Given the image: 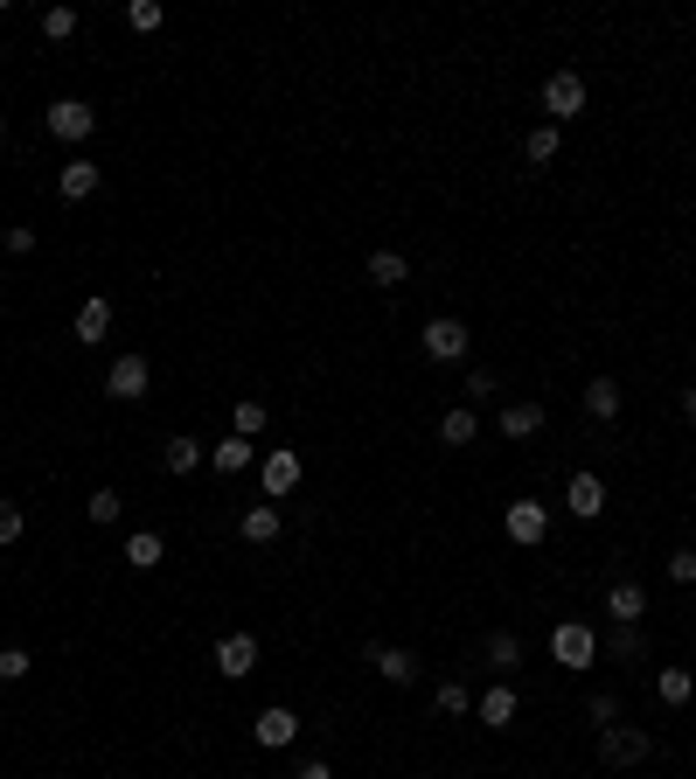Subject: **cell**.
<instances>
[{
	"mask_svg": "<svg viewBox=\"0 0 696 779\" xmlns=\"http://www.w3.org/2000/svg\"><path fill=\"white\" fill-rule=\"evenodd\" d=\"M654 696H662L669 710H683V703L696 696V675L689 669H654Z\"/></svg>",
	"mask_w": 696,
	"mask_h": 779,
	"instance_id": "22",
	"label": "cell"
},
{
	"mask_svg": "<svg viewBox=\"0 0 696 779\" xmlns=\"http://www.w3.org/2000/svg\"><path fill=\"white\" fill-rule=\"evenodd\" d=\"M258 481H266V501H286V494L307 481V460H299L293 446H272L266 460H258Z\"/></svg>",
	"mask_w": 696,
	"mask_h": 779,
	"instance_id": "4",
	"label": "cell"
},
{
	"mask_svg": "<svg viewBox=\"0 0 696 779\" xmlns=\"http://www.w3.org/2000/svg\"><path fill=\"white\" fill-rule=\"evenodd\" d=\"M557 146H564V140H557V126H536L530 140H522V161H530V167H551V161H557Z\"/></svg>",
	"mask_w": 696,
	"mask_h": 779,
	"instance_id": "29",
	"label": "cell"
},
{
	"mask_svg": "<svg viewBox=\"0 0 696 779\" xmlns=\"http://www.w3.org/2000/svg\"><path fill=\"white\" fill-rule=\"evenodd\" d=\"M70 334H78L84 349H98V341L111 334V299H84V307H78V320H70Z\"/></svg>",
	"mask_w": 696,
	"mask_h": 779,
	"instance_id": "18",
	"label": "cell"
},
{
	"mask_svg": "<svg viewBox=\"0 0 696 779\" xmlns=\"http://www.w3.org/2000/svg\"><path fill=\"white\" fill-rule=\"evenodd\" d=\"M648 752H654V737L641 724H606L599 731V758H606V766H641Z\"/></svg>",
	"mask_w": 696,
	"mask_h": 779,
	"instance_id": "5",
	"label": "cell"
},
{
	"mask_svg": "<svg viewBox=\"0 0 696 779\" xmlns=\"http://www.w3.org/2000/svg\"><path fill=\"white\" fill-rule=\"evenodd\" d=\"M502 529H509V543L536 550L543 536H551V508H543V501H509V516H502Z\"/></svg>",
	"mask_w": 696,
	"mask_h": 779,
	"instance_id": "9",
	"label": "cell"
},
{
	"mask_svg": "<svg viewBox=\"0 0 696 779\" xmlns=\"http://www.w3.org/2000/svg\"><path fill=\"white\" fill-rule=\"evenodd\" d=\"M84 508H91V522H119V508H126V501H119V487H98Z\"/></svg>",
	"mask_w": 696,
	"mask_h": 779,
	"instance_id": "34",
	"label": "cell"
},
{
	"mask_svg": "<svg viewBox=\"0 0 696 779\" xmlns=\"http://www.w3.org/2000/svg\"><path fill=\"white\" fill-rule=\"evenodd\" d=\"M43 126H49V132H56V140H63V146H84L91 132H98V111H91L84 98H56V105L43 111Z\"/></svg>",
	"mask_w": 696,
	"mask_h": 779,
	"instance_id": "3",
	"label": "cell"
},
{
	"mask_svg": "<svg viewBox=\"0 0 696 779\" xmlns=\"http://www.w3.org/2000/svg\"><path fill=\"white\" fill-rule=\"evenodd\" d=\"M669 578H675V585H696V550H675V557H669Z\"/></svg>",
	"mask_w": 696,
	"mask_h": 779,
	"instance_id": "38",
	"label": "cell"
},
{
	"mask_svg": "<svg viewBox=\"0 0 696 779\" xmlns=\"http://www.w3.org/2000/svg\"><path fill=\"white\" fill-rule=\"evenodd\" d=\"M487 669H502V682H509L522 669V640L516 634H487Z\"/></svg>",
	"mask_w": 696,
	"mask_h": 779,
	"instance_id": "27",
	"label": "cell"
},
{
	"mask_svg": "<svg viewBox=\"0 0 696 779\" xmlns=\"http://www.w3.org/2000/svg\"><path fill=\"white\" fill-rule=\"evenodd\" d=\"M551 661L557 669H571V675H586L592 661H599V634L586 619H564V626H551Z\"/></svg>",
	"mask_w": 696,
	"mask_h": 779,
	"instance_id": "1",
	"label": "cell"
},
{
	"mask_svg": "<svg viewBox=\"0 0 696 779\" xmlns=\"http://www.w3.org/2000/svg\"><path fill=\"white\" fill-rule=\"evenodd\" d=\"M411 279V264H404V251H376L369 258V286H384V293H398Z\"/></svg>",
	"mask_w": 696,
	"mask_h": 779,
	"instance_id": "24",
	"label": "cell"
},
{
	"mask_svg": "<svg viewBox=\"0 0 696 779\" xmlns=\"http://www.w3.org/2000/svg\"><path fill=\"white\" fill-rule=\"evenodd\" d=\"M586 717H592L599 731H606V724H620V696H613V689H592V696H586Z\"/></svg>",
	"mask_w": 696,
	"mask_h": 779,
	"instance_id": "31",
	"label": "cell"
},
{
	"mask_svg": "<svg viewBox=\"0 0 696 779\" xmlns=\"http://www.w3.org/2000/svg\"><path fill=\"white\" fill-rule=\"evenodd\" d=\"M543 111H551V126H571L586 111V78L578 70H551L543 78Z\"/></svg>",
	"mask_w": 696,
	"mask_h": 779,
	"instance_id": "2",
	"label": "cell"
},
{
	"mask_svg": "<svg viewBox=\"0 0 696 779\" xmlns=\"http://www.w3.org/2000/svg\"><path fill=\"white\" fill-rule=\"evenodd\" d=\"M251 737H258L266 752H279V745H293V737H299V717L286 710V703H272V710L251 717Z\"/></svg>",
	"mask_w": 696,
	"mask_h": 779,
	"instance_id": "12",
	"label": "cell"
},
{
	"mask_svg": "<svg viewBox=\"0 0 696 779\" xmlns=\"http://www.w3.org/2000/svg\"><path fill=\"white\" fill-rule=\"evenodd\" d=\"M0 244H8V231H0Z\"/></svg>",
	"mask_w": 696,
	"mask_h": 779,
	"instance_id": "43",
	"label": "cell"
},
{
	"mask_svg": "<svg viewBox=\"0 0 696 779\" xmlns=\"http://www.w3.org/2000/svg\"><path fill=\"white\" fill-rule=\"evenodd\" d=\"M43 35H49V43H70V35H78V8H49L43 14Z\"/></svg>",
	"mask_w": 696,
	"mask_h": 779,
	"instance_id": "33",
	"label": "cell"
},
{
	"mask_svg": "<svg viewBox=\"0 0 696 779\" xmlns=\"http://www.w3.org/2000/svg\"><path fill=\"white\" fill-rule=\"evenodd\" d=\"M35 669V661H28V648H0V682H22Z\"/></svg>",
	"mask_w": 696,
	"mask_h": 779,
	"instance_id": "36",
	"label": "cell"
},
{
	"mask_svg": "<svg viewBox=\"0 0 696 779\" xmlns=\"http://www.w3.org/2000/svg\"><path fill=\"white\" fill-rule=\"evenodd\" d=\"M467 397H474V404H495V397H502V383H495L487 369H474V376H467Z\"/></svg>",
	"mask_w": 696,
	"mask_h": 779,
	"instance_id": "37",
	"label": "cell"
},
{
	"mask_svg": "<svg viewBox=\"0 0 696 779\" xmlns=\"http://www.w3.org/2000/svg\"><path fill=\"white\" fill-rule=\"evenodd\" d=\"M363 661L390 682V689H411V682H418V654H411V648H376V640H369Z\"/></svg>",
	"mask_w": 696,
	"mask_h": 779,
	"instance_id": "10",
	"label": "cell"
},
{
	"mask_svg": "<svg viewBox=\"0 0 696 779\" xmlns=\"http://www.w3.org/2000/svg\"><path fill=\"white\" fill-rule=\"evenodd\" d=\"M258 460H266V452H258L251 439H237V432H231V439H216V446H210V467H216V473H231V481H237L244 467H258Z\"/></svg>",
	"mask_w": 696,
	"mask_h": 779,
	"instance_id": "16",
	"label": "cell"
},
{
	"mask_svg": "<svg viewBox=\"0 0 696 779\" xmlns=\"http://www.w3.org/2000/svg\"><path fill=\"white\" fill-rule=\"evenodd\" d=\"M272 425V411H266V397H237V411H231V432L237 439H258V432Z\"/></svg>",
	"mask_w": 696,
	"mask_h": 779,
	"instance_id": "21",
	"label": "cell"
},
{
	"mask_svg": "<svg viewBox=\"0 0 696 779\" xmlns=\"http://www.w3.org/2000/svg\"><path fill=\"white\" fill-rule=\"evenodd\" d=\"M439 439H446V446H474V439H481V417L467 411V404H453V411L439 417Z\"/></svg>",
	"mask_w": 696,
	"mask_h": 779,
	"instance_id": "25",
	"label": "cell"
},
{
	"mask_svg": "<svg viewBox=\"0 0 696 779\" xmlns=\"http://www.w3.org/2000/svg\"><path fill=\"white\" fill-rule=\"evenodd\" d=\"M161 467L175 473V481H188L196 467H210V446H202V439H188V432H175V439L161 446Z\"/></svg>",
	"mask_w": 696,
	"mask_h": 779,
	"instance_id": "13",
	"label": "cell"
},
{
	"mask_svg": "<svg viewBox=\"0 0 696 779\" xmlns=\"http://www.w3.org/2000/svg\"><path fill=\"white\" fill-rule=\"evenodd\" d=\"M613 654H620V661H641V654H648L641 626H620V634H613Z\"/></svg>",
	"mask_w": 696,
	"mask_h": 779,
	"instance_id": "35",
	"label": "cell"
},
{
	"mask_svg": "<svg viewBox=\"0 0 696 779\" xmlns=\"http://www.w3.org/2000/svg\"><path fill=\"white\" fill-rule=\"evenodd\" d=\"M564 501H571V516H578V522L606 516V481H599V473H571V487H564Z\"/></svg>",
	"mask_w": 696,
	"mask_h": 779,
	"instance_id": "14",
	"label": "cell"
},
{
	"mask_svg": "<svg viewBox=\"0 0 696 779\" xmlns=\"http://www.w3.org/2000/svg\"><path fill=\"white\" fill-rule=\"evenodd\" d=\"M161 557H167V543L154 536V529H133V536H126V564H133V571H154Z\"/></svg>",
	"mask_w": 696,
	"mask_h": 779,
	"instance_id": "26",
	"label": "cell"
},
{
	"mask_svg": "<svg viewBox=\"0 0 696 779\" xmlns=\"http://www.w3.org/2000/svg\"><path fill=\"white\" fill-rule=\"evenodd\" d=\"M0 251H14V258H28V251H35V231H22V223H14V231H8V244H0Z\"/></svg>",
	"mask_w": 696,
	"mask_h": 779,
	"instance_id": "39",
	"label": "cell"
},
{
	"mask_svg": "<svg viewBox=\"0 0 696 779\" xmlns=\"http://www.w3.org/2000/svg\"><path fill=\"white\" fill-rule=\"evenodd\" d=\"M98 181H105V167L98 161H70V167H56V196H63V202H91V196H98Z\"/></svg>",
	"mask_w": 696,
	"mask_h": 779,
	"instance_id": "11",
	"label": "cell"
},
{
	"mask_svg": "<svg viewBox=\"0 0 696 779\" xmlns=\"http://www.w3.org/2000/svg\"><path fill=\"white\" fill-rule=\"evenodd\" d=\"M474 717H481L487 731H509L516 724V682H495L487 696H474Z\"/></svg>",
	"mask_w": 696,
	"mask_h": 779,
	"instance_id": "15",
	"label": "cell"
},
{
	"mask_svg": "<svg viewBox=\"0 0 696 779\" xmlns=\"http://www.w3.org/2000/svg\"><path fill=\"white\" fill-rule=\"evenodd\" d=\"M683 411H689V425H696V390H689V397H683Z\"/></svg>",
	"mask_w": 696,
	"mask_h": 779,
	"instance_id": "41",
	"label": "cell"
},
{
	"mask_svg": "<svg viewBox=\"0 0 696 779\" xmlns=\"http://www.w3.org/2000/svg\"><path fill=\"white\" fill-rule=\"evenodd\" d=\"M418 341H425V355H432V363H460V355H467V341H474V334H467V320L439 314V320H425V328H418Z\"/></svg>",
	"mask_w": 696,
	"mask_h": 779,
	"instance_id": "7",
	"label": "cell"
},
{
	"mask_svg": "<svg viewBox=\"0 0 696 779\" xmlns=\"http://www.w3.org/2000/svg\"><path fill=\"white\" fill-rule=\"evenodd\" d=\"M126 28H133V35H154V28H161V0H126Z\"/></svg>",
	"mask_w": 696,
	"mask_h": 779,
	"instance_id": "30",
	"label": "cell"
},
{
	"mask_svg": "<svg viewBox=\"0 0 696 779\" xmlns=\"http://www.w3.org/2000/svg\"><path fill=\"white\" fill-rule=\"evenodd\" d=\"M606 613H613L620 626H641V613H648V592H641L634 578H620L613 592H606Z\"/></svg>",
	"mask_w": 696,
	"mask_h": 779,
	"instance_id": "19",
	"label": "cell"
},
{
	"mask_svg": "<svg viewBox=\"0 0 696 779\" xmlns=\"http://www.w3.org/2000/svg\"><path fill=\"white\" fill-rule=\"evenodd\" d=\"M146 383H154V363H146V355H119V363L105 369V397H119V404H140Z\"/></svg>",
	"mask_w": 696,
	"mask_h": 779,
	"instance_id": "8",
	"label": "cell"
},
{
	"mask_svg": "<svg viewBox=\"0 0 696 779\" xmlns=\"http://www.w3.org/2000/svg\"><path fill=\"white\" fill-rule=\"evenodd\" d=\"M0 140H8V119H0Z\"/></svg>",
	"mask_w": 696,
	"mask_h": 779,
	"instance_id": "42",
	"label": "cell"
},
{
	"mask_svg": "<svg viewBox=\"0 0 696 779\" xmlns=\"http://www.w3.org/2000/svg\"><path fill=\"white\" fill-rule=\"evenodd\" d=\"M28 536V516H22V501H0V550L8 543H22Z\"/></svg>",
	"mask_w": 696,
	"mask_h": 779,
	"instance_id": "32",
	"label": "cell"
},
{
	"mask_svg": "<svg viewBox=\"0 0 696 779\" xmlns=\"http://www.w3.org/2000/svg\"><path fill=\"white\" fill-rule=\"evenodd\" d=\"M536 432H543V404H536V397L502 404V439H536Z\"/></svg>",
	"mask_w": 696,
	"mask_h": 779,
	"instance_id": "17",
	"label": "cell"
},
{
	"mask_svg": "<svg viewBox=\"0 0 696 779\" xmlns=\"http://www.w3.org/2000/svg\"><path fill=\"white\" fill-rule=\"evenodd\" d=\"M293 779H334V766H328V758H307V766H299Z\"/></svg>",
	"mask_w": 696,
	"mask_h": 779,
	"instance_id": "40",
	"label": "cell"
},
{
	"mask_svg": "<svg viewBox=\"0 0 696 779\" xmlns=\"http://www.w3.org/2000/svg\"><path fill=\"white\" fill-rule=\"evenodd\" d=\"M432 710H439V717H467V710H474V689H467V682H439V689H432Z\"/></svg>",
	"mask_w": 696,
	"mask_h": 779,
	"instance_id": "28",
	"label": "cell"
},
{
	"mask_svg": "<svg viewBox=\"0 0 696 779\" xmlns=\"http://www.w3.org/2000/svg\"><path fill=\"white\" fill-rule=\"evenodd\" d=\"M586 411L599 417V425L620 417V383H613V376H592V383H586Z\"/></svg>",
	"mask_w": 696,
	"mask_h": 779,
	"instance_id": "23",
	"label": "cell"
},
{
	"mask_svg": "<svg viewBox=\"0 0 696 779\" xmlns=\"http://www.w3.org/2000/svg\"><path fill=\"white\" fill-rule=\"evenodd\" d=\"M210 661H216V675H223V682L258 675V634H223L216 648H210Z\"/></svg>",
	"mask_w": 696,
	"mask_h": 779,
	"instance_id": "6",
	"label": "cell"
},
{
	"mask_svg": "<svg viewBox=\"0 0 696 779\" xmlns=\"http://www.w3.org/2000/svg\"><path fill=\"white\" fill-rule=\"evenodd\" d=\"M237 536H244V543H272V536H279V508H272V501H251V508L237 516Z\"/></svg>",
	"mask_w": 696,
	"mask_h": 779,
	"instance_id": "20",
	"label": "cell"
}]
</instances>
